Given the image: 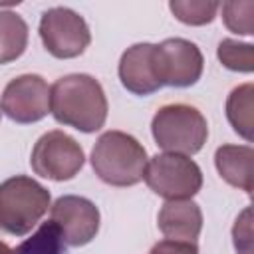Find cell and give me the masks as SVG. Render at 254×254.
Masks as SVG:
<instances>
[{"mask_svg":"<svg viewBox=\"0 0 254 254\" xmlns=\"http://www.w3.org/2000/svg\"><path fill=\"white\" fill-rule=\"evenodd\" d=\"M50 113L62 125L95 133L107 119V97L93 75L69 73L50 87Z\"/></svg>","mask_w":254,"mask_h":254,"instance_id":"cell-1","label":"cell"},{"mask_svg":"<svg viewBox=\"0 0 254 254\" xmlns=\"http://www.w3.org/2000/svg\"><path fill=\"white\" fill-rule=\"evenodd\" d=\"M145 147L129 133L105 131L91 149V167L95 175L111 187H133L143 181L147 167Z\"/></svg>","mask_w":254,"mask_h":254,"instance_id":"cell-2","label":"cell"},{"mask_svg":"<svg viewBox=\"0 0 254 254\" xmlns=\"http://www.w3.org/2000/svg\"><path fill=\"white\" fill-rule=\"evenodd\" d=\"M50 206V190L36 179L16 175L0 183V230L26 236Z\"/></svg>","mask_w":254,"mask_h":254,"instance_id":"cell-3","label":"cell"},{"mask_svg":"<svg viewBox=\"0 0 254 254\" xmlns=\"http://www.w3.org/2000/svg\"><path fill=\"white\" fill-rule=\"evenodd\" d=\"M151 133L157 147L163 151L190 157L204 147L208 139V123L196 107L169 103L153 115Z\"/></svg>","mask_w":254,"mask_h":254,"instance_id":"cell-4","label":"cell"},{"mask_svg":"<svg viewBox=\"0 0 254 254\" xmlns=\"http://www.w3.org/2000/svg\"><path fill=\"white\" fill-rule=\"evenodd\" d=\"M143 181L155 194L167 200H185L202 189V171L190 157L159 153L147 161Z\"/></svg>","mask_w":254,"mask_h":254,"instance_id":"cell-5","label":"cell"},{"mask_svg":"<svg viewBox=\"0 0 254 254\" xmlns=\"http://www.w3.org/2000/svg\"><path fill=\"white\" fill-rule=\"evenodd\" d=\"M85 163V153L81 145L67 133L54 129L44 133L30 155L32 171L50 181H69L73 179Z\"/></svg>","mask_w":254,"mask_h":254,"instance_id":"cell-6","label":"cell"},{"mask_svg":"<svg viewBox=\"0 0 254 254\" xmlns=\"http://www.w3.org/2000/svg\"><path fill=\"white\" fill-rule=\"evenodd\" d=\"M40 38L48 54L58 60H71L85 52L91 32L83 16L65 6H54L40 18Z\"/></svg>","mask_w":254,"mask_h":254,"instance_id":"cell-7","label":"cell"},{"mask_svg":"<svg viewBox=\"0 0 254 254\" xmlns=\"http://www.w3.org/2000/svg\"><path fill=\"white\" fill-rule=\"evenodd\" d=\"M155 67L161 85L190 87L204 69V58L198 46L185 38H167L155 44Z\"/></svg>","mask_w":254,"mask_h":254,"instance_id":"cell-8","label":"cell"},{"mask_svg":"<svg viewBox=\"0 0 254 254\" xmlns=\"http://www.w3.org/2000/svg\"><path fill=\"white\" fill-rule=\"evenodd\" d=\"M50 222L65 246H85L99 232V208L85 196L64 194L52 204Z\"/></svg>","mask_w":254,"mask_h":254,"instance_id":"cell-9","label":"cell"},{"mask_svg":"<svg viewBox=\"0 0 254 254\" xmlns=\"http://www.w3.org/2000/svg\"><path fill=\"white\" fill-rule=\"evenodd\" d=\"M2 111L16 123H38L50 113V85L38 73H24L8 81L2 93Z\"/></svg>","mask_w":254,"mask_h":254,"instance_id":"cell-10","label":"cell"},{"mask_svg":"<svg viewBox=\"0 0 254 254\" xmlns=\"http://www.w3.org/2000/svg\"><path fill=\"white\" fill-rule=\"evenodd\" d=\"M121 85L135 95H151L163 85L157 77L155 67V44H133L121 54L117 67Z\"/></svg>","mask_w":254,"mask_h":254,"instance_id":"cell-11","label":"cell"},{"mask_svg":"<svg viewBox=\"0 0 254 254\" xmlns=\"http://www.w3.org/2000/svg\"><path fill=\"white\" fill-rule=\"evenodd\" d=\"M157 226L167 240L196 244L202 230V210L190 198L167 200L157 214Z\"/></svg>","mask_w":254,"mask_h":254,"instance_id":"cell-12","label":"cell"},{"mask_svg":"<svg viewBox=\"0 0 254 254\" xmlns=\"http://www.w3.org/2000/svg\"><path fill=\"white\" fill-rule=\"evenodd\" d=\"M252 163L254 149L250 145H222L214 153V167L218 175L246 194H252Z\"/></svg>","mask_w":254,"mask_h":254,"instance_id":"cell-13","label":"cell"},{"mask_svg":"<svg viewBox=\"0 0 254 254\" xmlns=\"http://www.w3.org/2000/svg\"><path fill=\"white\" fill-rule=\"evenodd\" d=\"M254 85L252 83H242L234 87L228 93L226 99V119L232 125V129L246 139L248 143L252 141V131H254Z\"/></svg>","mask_w":254,"mask_h":254,"instance_id":"cell-14","label":"cell"},{"mask_svg":"<svg viewBox=\"0 0 254 254\" xmlns=\"http://www.w3.org/2000/svg\"><path fill=\"white\" fill-rule=\"evenodd\" d=\"M28 48V24L16 12H0V65L18 60Z\"/></svg>","mask_w":254,"mask_h":254,"instance_id":"cell-15","label":"cell"},{"mask_svg":"<svg viewBox=\"0 0 254 254\" xmlns=\"http://www.w3.org/2000/svg\"><path fill=\"white\" fill-rule=\"evenodd\" d=\"M169 8L173 16L187 26H204L216 18L220 2L214 0H171Z\"/></svg>","mask_w":254,"mask_h":254,"instance_id":"cell-16","label":"cell"},{"mask_svg":"<svg viewBox=\"0 0 254 254\" xmlns=\"http://www.w3.org/2000/svg\"><path fill=\"white\" fill-rule=\"evenodd\" d=\"M216 56L220 64L230 71L250 73L254 69V46L248 42L224 38L216 48Z\"/></svg>","mask_w":254,"mask_h":254,"instance_id":"cell-17","label":"cell"},{"mask_svg":"<svg viewBox=\"0 0 254 254\" xmlns=\"http://www.w3.org/2000/svg\"><path fill=\"white\" fill-rule=\"evenodd\" d=\"M218 10H222V22L230 32L242 34V36L254 34V2L252 0H244V2L228 0V2H222Z\"/></svg>","mask_w":254,"mask_h":254,"instance_id":"cell-18","label":"cell"},{"mask_svg":"<svg viewBox=\"0 0 254 254\" xmlns=\"http://www.w3.org/2000/svg\"><path fill=\"white\" fill-rule=\"evenodd\" d=\"M64 246L65 244L62 242L58 228L52 222H44L32 238L20 244L16 252L18 254H65Z\"/></svg>","mask_w":254,"mask_h":254,"instance_id":"cell-19","label":"cell"},{"mask_svg":"<svg viewBox=\"0 0 254 254\" xmlns=\"http://www.w3.org/2000/svg\"><path fill=\"white\" fill-rule=\"evenodd\" d=\"M250 206L242 210V214L236 218L234 228H232V238H234V248L238 254H252V220H250Z\"/></svg>","mask_w":254,"mask_h":254,"instance_id":"cell-20","label":"cell"},{"mask_svg":"<svg viewBox=\"0 0 254 254\" xmlns=\"http://www.w3.org/2000/svg\"><path fill=\"white\" fill-rule=\"evenodd\" d=\"M149 254H198V246L194 242H175L165 238L157 242Z\"/></svg>","mask_w":254,"mask_h":254,"instance_id":"cell-21","label":"cell"},{"mask_svg":"<svg viewBox=\"0 0 254 254\" xmlns=\"http://www.w3.org/2000/svg\"><path fill=\"white\" fill-rule=\"evenodd\" d=\"M0 254H18V252H16L14 248H10L6 242H2V240H0Z\"/></svg>","mask_w":254,"mask_h":254,"instance_id":"cell-22","label":"cell"},{"mask_svg":"<svg viewBox=\"0 0 254 254\" xmlns=\"http://www.w3.org/2000/svg\"><path fill=\"white\" fill-rule=\"evenodd\" d=\"M0 119H2V105H0Z\"/></svg>","mask_w":254,"mask_h":254,"instance_id":"cell-23","label":"cell"}]
</instances>
